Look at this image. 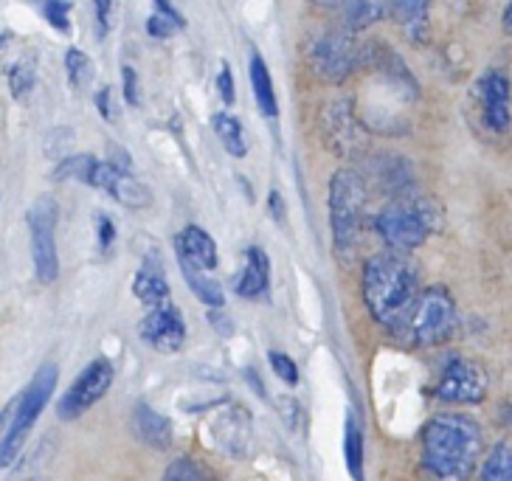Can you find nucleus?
Instances as JSON below:
<instances>
[{
  "instance_id": "f257e3e1",
  "label": "nucleus",
  "mask_w": 512,
  "mask_h": 481,
  "mask_svg": "<svg viewBox=\"0 0 512 481\" xmlns=\"http://www.w3.org/2000/svg\"><path fill=\"white\" fill-rule=\"evenodd\" d=\"M420 296V271L406 251L386 248L363 265V301L383 327L403 332L411 307Z\"/></svg>"
},
{
  "instance_id": "f03ea898",
  "label": "nucleus",
  "mask_w": 512,
  "mask_h": 481,
  "mask_svg": "<svg viewBox=\"0 0 512 481\" xmlns=\"http://www.w3.org/2000/svg\"><path fill=\"white\" fill-rule=\"evenodd\" d=\"M482 448V428L465 414H437L422 428V467L437 479H467Z\"/></svg>"
},
{
  "instance_id": "7ed1b4c3",
  "label": "nucleus",
  "mask_w": 512,
  "mask_h": 481,
  "mask_svg": "<svg viewBox=\"0 0 512 481\" xmlns=\"http://www.w3.org/2000/svg\"><path fill=\"white\" fill-rule=\"evenodd\" d=\"M439 214L431 200H425L417 192L397 195L392 203H386L375 217V228L386 248L394 251H417L437 231Z\"/></svg>"
},
{
  "instance_id": "20e7f679",
  "label": "nucleus",
  "mask_w": 512,
  "mask_h": 481,
  "mask_svg": "<svg viewBox=\"0 0 512 481\" xmlns=\"http://www.w3.org/2000/svg\"><path fill=\"white\" fill-rule=\"evenodd\" d=\"M330 228L335 251L349 256L358 245L363 209H366V181L355 169H338L330 181Z\"/></svg>"
},
{
  "instance_id": "39448f33",
  "label": "nucleus",
  "mask_w": 512,
  "mask_h": 481,
  "mask_svg": "<svg viewBox=\"0 0 512 481\" xmlns=\"http://www.w3.org/2000/svg\"><path fill=\"white\" fill-rule=\"evenodd\" d=\"M54 389H57V366L46 363L43 369H37V375L31 377L26 391L17 397L12 422H9L6 434L0 439V467H9L20 456V451H23V445H26V439L31 434V428L37 425L40 414L46 411Z\"/></svg>"
},
{
  "instance_id": "423d86ee",
  "label": "nucleus",
  "mask_w": 512,
  "mask_h": 481,
  "mask_svg": "<svg viewBox=\"0 0 512 481\" xmlns=\"http://www.w3.org/2000/svg\"><path fill=\"white\" fill-rule=\"evenodd\" d=\"M453 327H456V301L448 293V287L431 285L420 290L403 332L414 346H437L451 335Z\"/></svg>"
},
{
  "instance_id": "0eeeda50",
  "label": "nucleus",
  "mask_w": 512,
  "mask_h": 481,
  "mask_svg": "<svg viewBox=\"0 0 512 481\" xmlns=\"http://www.w3.org/2000/svg\"><path fill=\"white\" fill-rule=\"evenodd\" d=\"M366 60V48L355 40V31H324L310 46V62L324 82L341 85Z\"/></svg>"
},
{
  "instance_id": "6e6552de",
  "label": "nucleus",
  "mask_w": 512,
  "mask_h": 481,
  "mask_svg": "<svg viewBox=\"0 0 512 481\" xmlns=\"http://www.w3.org/2000/svg\"><path fill=\"white\" fill-rule=\"evenodd\" d=\"M57 220L60 206L51 195L37 197L29 209L31 231V259H34V276L51 285L60 273V256H57Z\"/></svg>"
},
{
  "instance_id": "1a4fd4ad",
  "label": "nucleus",
  "mask_w": 512,
  "mask_h": 481,
  "mask_svg": "<svg viewBox=\"0 0 512 481\" xmlns=\"http://www.w3.org/2000/svg\"><path fill=\"white\" fill-rule=\"evenodd\" d=\"M484 394H487V375L482 366L465 355H451L439 375V400L453 403V406H476L482 403Z\"/></svg>"
},
{
  "instance_id": "9d476101",
  "label": "nucleus",
  "mask_w": 512,
  "mask_h": 481,
  "mask_svg": "<svg viewBox=\"0 0 512 481\" xmlns=\"http://www.w3.org/2000/svg\"><path fill=\"white\" fill-rule=\"evenodd\" d=\"M113 363L107 358H96L82 369V375L71 383V389L62 394L60 406H57V417L60 420H76L85 411H91L102 397H105L110 386H113Z\"/></svg>"
},
{
  "instance_id": "9b49d317",
  "label": "nucleus",
  "mask_w": 512,
  "mask_h": 481,
  "mask_svg": "<svg viewBox=\"0 0 512 481\" xmlns=\"http://www.w3.org/2000/svg\"><path fill=\"white\" fill-rule=\"evenodd\" d=\"M141 338L144 344H150L155 352L164 355H175L181 352L186 344V324H183V313L172 304V301H158L152 304L150 316L141 321Z\"/></svg>"
},
{
  "instance_id": "f8f14e48",
  "label": "nucleus",
  "mask_w": 512,
  "mask_h": 481,
  "mask_svg": "<svg viewBox=\"0 0 512 481\" xmlns=\"http://www.w3.org/2000/svg\"><path fill=\"white\" fill-rule=\"evenodd\" d=\"M482 121L493 133H507L512 124V85L501 71H484L476 85Z\"/></svg>"
},
{
  "instance_id": "ddd939ff",
  "label": "nucleus",
  "mask_w": 512,
  "mask_h": 481,
  "mask_svg": "<svg viewBox=\"0 0 512 481\" xmlns=\"http://www.w3.org/2000/svg\"><path fill=\"white\" fill-rule=\"evenodd\" d=\"M209 428L217 451L226 453L228 459H248V451H251V414H248V408L228 406L217 411V417L211 420Z\"/></svg>"
},
{
  "instance_id": "4468645a",
  "label": "nucleus",
  "mask_w": 512,
  "mask_h": 481,
  "mask_svg": "<svg viewBox=\"0 0 512 481\" xmlns=\"http://www.w3.org/2000/svg\"><path fill=\"white\" fill-rule=\"evenodd\" d=\"M133 434L150 445L155 451H169L172 442H175V428L172 422L166 420L164 414H158L155 408H150L147 403H141L133 411Z\"/></svg>"
},
{
  "instance_id": "2eb2a0df",
  "label": "nucleus",
  "mask_w": 512,
  "mask_h": 481,
  "mask_svg": "<svg viewBox=\"0 0 512 481\" xmlns=\"http://www.w3.org/2000/svg\"><path fill=\"white\" fill-rule=\"evenodd\" d=\"M268 285H271V262H268V254L259 248V245H251L245 251V271L237 276V296L242 299H259L268 293Z\"/></svg>"
},
{
  "instance_id": "dca6fc26",
  "label": "nucleus",
  "mask_w": 512,
  "mask_h": 481,
  "mask_svg": "<svg viewBox=\"0 0 512 481\" xmlns=\"http://www.w3.org/2000/svg\"><path fill=\"white\" fill-rule=\"evenodd\" d=\"M372 178L380 186V192H389V195H408L414 192V172L411 166L397 158V155H375V161L369 166Z\"/></svg>"
},
{
  "instance_id": "f3484780",
  "label": "nucleus",
  "mask_w": 512,
  "mask_h": 481,
  "mask_svg": "<svg viewBox=\"0 0 512 481\" xmlns=\"http://www.w3.org/2000/svg\"><path fill=\"white\" fill-rule=\"evenodd\" d=\"M178 254L186 256L192 265L203 268V271H214L217 268V245L211 240V234H206L200 226L183 228V234L175 240Z\"/></svg>"
},
{
  "instance_id": "a211bd4d",
  "label": "nucleus",
  "mask_w": 512,
  "mask_h": 481,
  "mask_svg": "<svg viewBox=\"0 0 512 481\" xmlns=\"http://www.w3.org/2000/svg\"><path fill=\"white\" fill-rule=\"evenodd\" d=\"M394 0H341V17H344V29L366 31L369 26L380 23L386 15H392Z\"/></svg>"
},
{
  "instance_id": "6ab92c4d",
  "label": "nucleus",
  "mask_w": 512,
  "mask_h": 481,
  "mask_svg": "<svg viewBox=\"0 0 512 481\" xmlns=\"http://www.w3.org/2000/svg\"><path fill=\"white\" fill-rule=\"evenodd\" d=\"M327 113H330V119L324 121V127H330L327 141L332 138V147L338 152L355 150L361 144V130H358V124L352 119V110L344 102H335L332 107H327Z\"/></svg>"
},
{
  "instance_id": "aec40b11",
  "label": "nucleus",
  "mask_w": 512,
  "mask_h": 481,
  "mask_svg": "<svg viewBox=\"0 0 512 481\" xmlns=\"http://www.w3.org/2000/svg\"><path fill=\"white\" fill-rule=\"evenodd\" d=\"M428 12H431V0H394L392 6L394 20L406 29L414 43L428 40Z\"/></svg>"
},
{
  "instance_id": "412c9836",
  "label": "nucleus",
  "mask_w": 512,
  "mask_h": 481,
  "mask_svg": "<svg viewBox=\"0 0 512 481\" xmlns=\"http://www.w3.org/2000/svg\"><path fill=\"white\" fill-rule=\"evenodd\" d=\"M133 293L141 301H147V304H158V301L169 299V282H166L164 268H161V262L155 256L144 259V265L138 268Z\"/></svg>"
},
{
  "instance_id": "4be33fe9",
  "label": "nucleus",
  "mask_w": 512,
  "mask_h": 481,
  "mask_svg": "<svg viewBox=\"0 0 512 481\" xmlns=\"http://www.w3.org/2000/svg\"><path fill=\"white\" fill-rule=\"evenodd\" d=\"M178 262H181V271H183V279H186V285L189 290L195 293L197 299L203 301V304H209L214 310H223V304H226V296H223V287L217 285V279H209L203 268H197L192 265L186 256L178 254Z\"/></svg>"
},
{
  "instance_id": "5701e85b",
  "label": "nucleus",
  "mask_w": 512,
  "mask_h": 481,
  "mask_svg": "<svg viewBox=\"0 0 512 481\" xmlns=\"http://www.w3.org/2000/svg\"><path fill=\"white\" fill-rule=\"evenodd\" d=\"M248 74H251V85H254L256 107L262 110V116L276 119L279 116V105H276V91H273L271 71H268V62L262 60V54H251V65H248Z\"/></svg>"
},
{
  "instance_id": "b1692460",
  "label": "nucleus",
  "mask_w": 512,
  "mask_h": 481,
  "mask_svg": "<svg viewBox=\"0 0 512 481\" xmlns=\"http://www.w3.org/2000/svg\"><path fill=\"white\" fill-rule=\"evenodd\" d=\"M107 195L113 197L116 203H121V206H127V209H147L152 200L150 192L133 175H127V169L116 172L113 183L107 186Z\"/></svg>"
},
{
  "instance_id": "393cba45",
  "label": "nucleus",
  "mask_w": 512,
  "mask_h": 481,
  "mask_svg": "<svg viewBox=\"0 0 512 481\" xmlns=\"http://www.w3.org/2000/svg\"><path fill=\"white\" fill-rule=\"evenodd\" d=\"M211 127H214V133H217V138H220V144L226 147L228 155L242 158V155L248 152V144H245V130H242V124L237 116H231V113H217V116L211 119Z\"/></svg>"
},
{
  "instance_id": "a878e982",
  "label": "nucleus",
  "mask_w": 512,
  "mask_h": 481,
  "mask_svg": "<svg viewBox=\"0 0 512 481\" xmlns=\"http://www.w3.org/2000/svg\"><path fill=\"white\" fill-rule=\"evenodd\" d=\"M482 479L487 481H510L512 479V445L498 442L490 448L482 467Z\"/></svg>"
},
{
  "instance_id": "bb28decb",
  "label": "nucleus",
  "mask_w": 512,
  "mask_h": 481,
  "mask_svg": "<svg viewBox=\"0 0 512 481\" xmlns=\"http://www.w3.org/2000/svg\"><path fill=\"white\" fill-rule=\"evenodd\" d=\"M34 85H37L34 62H15L12 71H9V91H12V96H15L17 102H26L31 96V91H34Z\"/></svg>"
},
{
  "instance_id": "cd10ccee",
  "label": "nucleus",
  "mask_w": 512,
  "mask_h": 481,
  "mask_svg": "<svg viewBox=\"0 0 512 481\" xmlns=\"http://www.w3.org/2000/svg\"><path fill=\"white\" fill-rule=\"evenodd\" d=\"M65 74H68L74 88H85L93 76L91 57L85 51H79V48H68L65 51Z\"/></svg>"
},
{
  "instance_id": "c85d7f7f",
  "label": "nucleus",
  "mask_w": 512,
  "mask_h": 481,
  "mask_svg": "<svg viewBox=\"0 0 512 481\" xmlns=\"http://www.w3.org/2000/svg\"><path fill=\"white\" fill-rule=\"evenodd\" d=\"M344 451H347V465L349 473L355 479H363V436H361V425L355 417L347 420V442H344Z\"/></svg>"
},
{
  "instance_id": "c756f323",
  "label": "nucleus",
  "mask_w": 512,
  "mask_h": 481,
  "mask_svg": "<svg viewBox=\"0 0 512 481\" xmlns=\"http://www.w3.org/2000/svg\"><path fill=\"white\" fill-rule=\"evenodd\" d=\"M93 164H96V158H93V155H71V158H65V161L57 164V169H54V178H57V181L88 183Z\"/></svg>"
},
{
  "instance_id": "7c9ffc66",
  "label": "nucleus",
  "mask_w": 512,
  "mask_h": 481,
  "mask_svg": "<svg viewBox=\"0 0 512 481\" xmlns=\"http://www.w3.org/2000/svg\"><path fill=\"white\" fill-rule=\"evenodd\" d=\"M43 17L62 34H71V3L68 0H40Z\"/></svg>"
},
{
  "instance_id": "2f4dec72",
  "label": "nucleus",
  "mask_w": 512,
  "mask_h": 481,
  "mask_svg": "<svg viewBox=\"0 0 512 481\" xmlns=\"http://www.w3.org/2000/svg\"><path fill=\"white\" fill-rule=\"evenodd\" d=\"M164 479L169 481H200V479H209V470H203L200 465H195L192 459H178L175 465L166 467Z\"/></svg>"
},
{
  "instance_id": "473e14b6",
  "label": "nucleus",
  "mask_w": 512,
  "mask_h": 481,
  "mask_svg": "<svg viewBox=\"0 0 512 481\" xmlns=\"http://www.w3.org/2000/svg\"><path fill=\"white\" fill-rule=\"evenodd\" d=\"M268 361H271L273 372L282 377L287 386H296L299 383V369H296V363H293L290 355H285V352H271Z\"/></svg>"
},
{
  "instance_id": "72a5a7b5",
  "label": "nucleus",
  "mask_w": 512,
  "mask_h": 481,
  "mask_svg": "<svg viewBox=\"0 0 512 481\" xmlns=\"http://www.w3.org/2000/svg\"><path fill=\"white\" fill-rule=\"evenodd\" d=\"M121 76H124V99H127V105L138 107L141 105V91H138L136 71H133L130 65H124V68H121Z\"/></svg>"
},
{
  "instance_id": "f704fd0d",
  "label": "nucleus",
  "mask_w": 512,
  "mask_h": 481,
  "mask_svg": "<svg viewBox=\"0 0 512 481\" xmlns=\"http://www.w3.org/2000/svg\"><path fill=\"white\" fill-rule=\"evenodd\" d=\"M217 91H220V99H223L226 105H234V76H231L228 62L220 65V74H217Z\"/></svg>"
},
{
  "instance_id": "c9c22d12",
  "label": "nucleus",
  "mask_w": 512,
  "mask_h": 481,
  "mask_svg": "<svg viewBox=\"0 0 512 481\" xmlns=\"http://www.w3.org/2000/svg\"><path fill=\"white\" fill-rule=\"evenodd\" d=\"M96 231H99V248L110 251V245L116 240V226L107 214H96Z\"/></svg>"
},
{
  "instance_id": "e433bc0d",
  "label": "nucleus",
  "mask_w": 512,
  "mask_h": 481,
  "mask_svg": "<svg viewBox=\"0 0 512 481\" xmlns=\"http://www.w3.org/2000/svg\"><path fill=\"white\" fill-rule=\"evenodd\" d=\"M175 29H178V26H175L169 17L158 15V12H155L152 17H147V34H150V37H158V40H161V37L175 34Z\"/></svg>"
},
{
  "instance_id": "4c0bfd02",
  "label": "nucleus",
  "mask_w": 512,
  "mask_h": 481,
  "mask_svg": "<svg viewBox=\"0 0 512 481\" xmlns=\"http://www.w3.org/2000/svg\"><path fill=\"white\" fill-rule=\"evenodd\" d=\"M96 110H99V116L105 121L116 119V110H113V91H110L107 85L96 91Z\"/></svg>"
},
{
  "instance_id": "58836bf2",
  "label": "nucleus",
  "mask_w": 512,
  "mask_h": 481,
  "mask_svg": "<svg viewBox=\"0 0 512 481\" xmlns=\"http://www.w3.org/2000/svg\"><path fill=\"white\" fill-rule=\"evenodd\" d=\"M152 3H155V9H158V15L169 17V20H172V23H175L178 29H183V26H186V20H183L181 12L175 9V3H172V0H152Z\"/></svg>"
},
{
  "instance_id": "ea45409f",
  "label": "nucleus",
  "mask_w": 512,
  "mask_h": 481,
  "mask_svg": "<svg viewBox=\"0 0 512 481\" xmlns=\"http://www.w3.org/2000/svg\"><path fill=\"white\" fill-rule=\"evenodd\" d=\"M96 6V23H99V31L107 34L110 29V9H113V0H93Z\"/></svg>"
},
{
  "instance_id": "a19ab883",
  "label": "nucleus",
  "mask_w": 512,
  "mask_h": 481,
  "mask_svg": "<svg viewBox=\"0 0 512 481\" xmlns=\"http://www.w3.org/2000/svg\"><path fill=\"white\" fill-rule=\"evenodd\" d=\"M271 211H273V217H276V223H285V203H282V195L279 192H271Z\"/></svg>"
},
{
  "instance_id": "79ce46f5",
  "label": "nucleus",
  "mask_w": 512,
  "mask_h": 481,
  "mask_svg": "<svg viewBox=\"0 0 512 481\" xmlns=\"http://www.w3.org/2000/svg\"><path fill=\"white\" fill-rule=\"evenodd\" d=\"M209 321H211V327H214V330H220L223 332V335H231V321H228L226 316H223V313H209Z\"/></svg>"
},
{
  "instance_id": "37998d69",
  "label": "nucleus",
  "mask_w": 512,
  "mask_h": 481,
  "mask_svg": "<svg viewBox=\"0 0 512 481\" xmlns=\"http://www.w3.org/2000/svg\"><path fill=\"white\" fill-rule=\"evenodd\" d=\"M15 403H17V400H12V403H6V408L0 411V439H3V434H6V428H9V422H12V414H15Z\"/></svg>"
},
{
  "instance_id": "c03bdc74",
  "label": "nucleus",
  "mask_w": 512,
  "mask_h": 481,
  "mask_svg": "<svg viewBox=\"0 0 512 481\" xmlns=\"http://www.w3.org/2000/svg\"><path fill=\"white\" fill-rule=\"evenodd\" d=\"M498 420L504 428H510L512 431V403H504V406L498 408Z\"/></svg>"
},
{
  "instance_id": "a18cd8bd",
  "label": "nucleus",
  "mask_w": 512,
  "mask_h": 481,
  "mask_svg": "<svg viewBox=\"0 0 512 481\" xmlns=\"http://www.w3.org/2000/svg\"><path fill=\"white\" fill-rule=\"evenodd\" d=\"M501 26H504V31L512 37V0L504 6V15H501Z\"/></svg>"
},
{
  "instance_id": "49530a36",
  "label": "nucleus",
  "mask_w": 512,
  "mask_h": 481,
  "mask_svg": "<svg viewBox=\"0 0 512 481\" xmlns=\"http://www.w3.org/2000/svg\"><path fill=\"white\" fill-rule=\"evenodd\" d=\"M248 380H251V386H254L259 397H268V394H265V383H262V380L254 375V372H248Z\"/></svg>"
},
{
  "instance_id": "de8ad7c7",
  "label": "nucleus",
  "mask_w": 512,
  "mask_h": 481,
  "mask_svg": "<svg viewBox=\"0 0 512 481\" xmlns=\"http://www.w3.org/2000/svg\"><path fill=\"white\" fill-rule=\"evenodd\" d=\"M316 9H338L341 6V0H310Z\"/></svg>"
},
{
  "instance_id": "09e8293b",
  "label": "nucleus",
  "mask_w": 512,
  "mask_h": 481,
  "mask_svg": "<svg viewBox=\"0 0 512 481\" xmlns=\"http://www.w3.org/2000/svg\"><path fill=\"white\" fill-rule=\"evenodd\" d=\"M12 40H15V37H12V34H9V31H3V34H0V54H3V48L9 46V43H12Z\"/></svg>"
}]
</instances>
